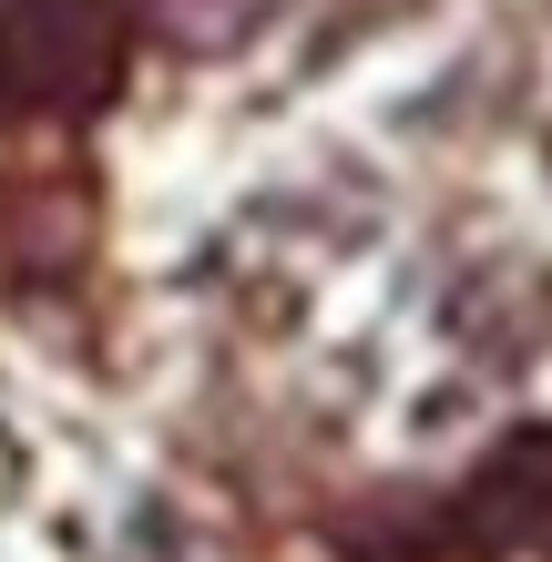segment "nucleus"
<instances>
[{
    "mask_svg": "<svg viewBox=\"0 0 552 562\" xmlns=\"http://www.w3.org/2000/svg\"><path fill=\"white\" fill-rule=\"evenodd\" d=\"M134 0H0V134L92 113L123 82Z\"/></svg>",
    "mask_w": 552,
    "mask_h": 562,
    "instance_id": "nucleus-1",
    "label": "nucleus"
}]
</instances>
